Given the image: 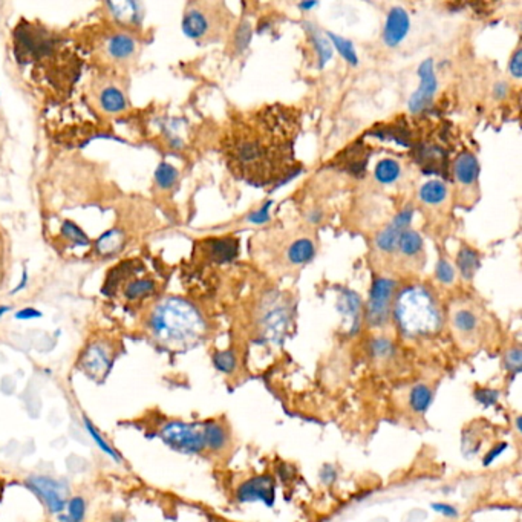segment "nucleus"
<instances>
[{"instance_id": "obj_1", "label": "nucleus", "mask_w": 522, "mask_h": 522, "mask_svg": "<svg viewBox=\"0 0 522 522\" xmlns=\"http://www.w3.org/2000/svg\"><path fill=\"white\" fill-rule=\"evenodd\" d=\"M301 112L282 105L265 106L235 117L224 140L227 164L252 185L285 183L299 174L294 144Z\"/></svg>"}, {"instance_id": "obj_2", "label": "nucleus", "mask_w": 522, "mask_h": 522, "mask_svg": "<svg viewBox=\"0 0 522 522\" xmlns=\"http://www.w3.org/2000/svg\"><path fill=\"white\" fill-rule=\"evenodd\" d=\"M149 328L159 344L169 348H187L205 334V322L198 308L181 297L161 301L149 318Z\"/></svg>"}, {"instance_id": "obj_3", "label": "nucleus", "mask_w": 522, "mask_h": 522, "mask_svg": "<svg viewBox=\"0 0 522 522\" xmlns=\"http://www.w3.org/2000/svg\"><path fill=\"white\" fill-rule=\"evenodd\" d=\"M398 328L409 337L429 336L441 327V311L429 289L412 285L398 294L393 305Z\"/></svg>"}, {"instance_id": "obj_4", "label": "nucleus", "mask_w": 522, "mask_h": 522, "mask_svg": "<svg viewBox=\"0 0 522 522\" xmlns=\"http://www.w3.org/2000/svg\"><path fill=\"white\" fill-rule=\"evenodd\" d=\"M233 17L224 4L192 5L183 17V32L192 40H219L230 31Z\"/></svg>"}, {"instance_id": "obj_5", "label": "nucleus", "mask_w": 522, "mask_h": 522, "mask_svg": "<svg viewBox=\"0 0 522 522\" xmlns=\"http://www.w3.org/2000/svg\"><path fill=\"white\" fill-rule=\"evenodd\" d=\"M161 438L169 448L184 453H200L205 449L204 424L169 422L162 426Z\"/></svg>"}, {"instance_id": "obj_6", "label": "nucleus", "mask_w": 522, "mask_h": 522, "mask_svg": "<svg viewBox=\"0 0 522 522\" xmlns=\"http://www.w3.org/2000/svg\"><path fill=\"white\" fill-rule=\"evenodd\" d=\"M114 363V348L105 340L89 344L80 355L79 367L92 380L103 381Z\"/></svg>"}, {"instance_id": "obj_7", "label": "nucleus", "mask_w": 522, "mask_h": 522, "mask_svg": "<svg viewBox=\"0 0 522 522\" xmlns=\"http://www.w3.org/2000/svg\"><path fill=\"white\" fill-rule=\"evenodd\" d=\"M289 323V310L288 304L282 297L273 296L265 301L262 311L259 315V325L263 337L268 340L278 341L282 337L288 328Z\"/></svg>"}, {"instance_id": "obj_8", "label": "nucleus", "mask_w": 522, "mask_h": 522, "mask_svg": "<svg viewBox=\"0 0 522 522\" xmlns=\"http://www.w3.org/2000/svg\"><path fill=\"white\" fill-rule=\"evenodd\" d=\"M396 282L388 278L375 279L367 301L366 319L371 327H381L388 322Z\"/></svg>"}, {"instance_id": "obj_9", "label": "nucleus", "mask_w": 522, "mask_h": 522, "mask_svg": "<svg viewBox=\"0 0 522 522\" xmlns=\"http://www.w3.org/2000/svg\"><path fill=\"white\" fill-rule=\"evenodd\" d=\"M27 485L45 502V506L53 513H60L65 510L67 501H70L67 500V496H70L67 487L54 478L39 475L31 476Z\"/></svg>"}, {"instance_id": "obj_10", "label": "nucleus", "mask_w": 522, "mask_h": 522, "mask_svg": "<svg viewBox=\"0 0 522 522\" xmlns=\"http://www.w3.org/2000/svg\"><path fill=\"white\" fill-rule=\"evenodd\" d=\"M236 498L241 502L261 501L271 507L276 498V481L270 475H258L247 479L236 492Z\"/></svg>"}, {"instance_id": "obj_11", "label": "nucleus", "mask_w": 522, "mask_h": 522, "mask_svg": "<svg viewBox=\"0 0 522 522\" xmlns=\"http://www.w3.org/2000/svg\"><path fill=\"white\" fill-rule=\"evenodd\" d=\"M418 77H420V88L409 100V110L412 114H418L429 107L436 93V88H438V81H436L433 71V62L431 58L424 60L418 67Z\"/></svg>"}, {"instance_id": "obj_12", "label": "nucleus", "mask_w": 522, "mask_h": 522, "mask_svg": "<svg viewBox=\"0 0 522 522\" xmlns=\"http://www.w3.org/2000/svg\"><path fill=\"white\" fill-rule=\"evenodd\" d=\"M410 30L409 14L403 6H393L388 13L386 23L383 28V41L389 48L398 46L405 40Z\"/></svg>"}, {"instance_id": "obj_13", "label": "nucleus", "mask_w": 522, "mask_h": 522, "mask_svg": "<svg viewBox=\"0 0 522 522\" xmlns=\"http://www.w3.org/2000/svg\"><path fill=\"white\" fill-rule=\"evenodd\" d=\"M452 325L459 336L472 337L481 328V319L472 308L457 306L452 311Z\"/></svg>"}, {"instance_id": "obj_14", "label": "nucleus", "mask_w": 522, "mask_h": 522, "mask_svg": "<svg viewBox=\"0 0 522 522\" xmlns=\"http://www.w3.org/2000/svg\"><path fill=\"white\" fill-rule=\"evenodd\" d=\"M205 252H207V256L213 262L224 263L236 258L239 245L233 237L209 239V241H205Z\"/></svg>"}, {"instance_id": "obj_15", "label": "nucleus", "mask_w": 522, "mask_h": 522, "mask_svg": "<svg viewBox=\"0 0 522 522\" xmlns=\"http://www.w3.org/2000/svg\"><path fill=\"white\" fill-rule=\"evenodd\" d=\"M453 175L461 185H474L479 176L478 159L470 152H464L453 162Z\"/></svg>"}, {"instance_id": "obj_16", "label": "nucleus", "mask_w": 522, "mask_h": 522, "mask_svg": "<svg viewBox=\"0 0 522 522\" xmlns=\"http://www.w3.org/2000/svg\"><path fill=\"white\" fill-rule=\"evenodd\" d=\"M106 6L110 10V14H112L119 23L127 25V27L141 23L143 10L141 4L138 2H132V0H124V2H107Z\"/></svg>"}, {"instance_id": "obj_17", "label": "nucleus", "mask_w": 522, "mask_h": 522, "mask_svg": "<svg viewBox=\"0 0 522 522\" xmlns=\"http://www.w3.org/2000/svg\"><path fill=\"white\" fill-rule=\"evenodd\" d=\"M315 256V245L311 237H297L287 248L285 258L291 265H304L313 261Z\"/></svg>"}, {"instance_id": "obj_18", "label": "nucleus", "mask_w": 522, "mask_h": 522, "mask_svg": "<svg viewBox=\"0 0 522 522\" xmlns=\"http://www.w3.org/2000/svg\"><path fill=\"white\" fill-rule=\"evenodd\" d=\"M339 310L341 314L351 322V332H355L360 325V310H362V302L354 291H345L340 296L339 301Z\"/></svg>"}, {"instance_id": "obj_19", "label": "nucleus", "mask_w": 522, "mask_h": 522, "mask_svg": "<svg viewBox=\"0 0 522 522\" xmlns=\"http://www.w3.org/2000/svg\"><path fill=\"white\" fill-rule=\"evenodd\" d=\"M124 245V233L119 228L107 230L103 233L96 242V250L103 258H109V256L117 254Z\"/></svg>"}, {"instance_id": "obj_20", "label": "nucleus", "mask_w": 522, "mask_h": 522, "mask_svg": "<svg viewBox=\"0 0 522 522\" xmlns=\"http://www.w3.org/2000/svg\"><path fill=\"white\" fill-rule=\"evenodd\" d=\"M138 265H140L138 261H126V262H122L119 265H117L115 268L110 270L109 275H107V279H106V285L103 287V293H106L107 296L112 294L115 288L119 284H122L124 279H127L129 276H132L133 273L138 271V270H136Z\"/></svg>"}, {"instance_id": "obj_21", "label": "nucleus", "mask_w": 522, "mask_h": 522, "mask_svg": "<svg viewBox=\"0 0 522 522\" xmlns=\"http://www.w3.org/2000/svg\"><path fill=\"white\" fill-rule=\"evenodd\" d=\"M205 448L210 450H222L228 443V433L224 426L218 422L204 423Z\"/></svg>"}, {"instance_id": "obj_22", "label": "nucleus", "mask_w": 522, "mask_h": 522, "mask_svg": "<svg viewBox=\"0 0 522 522\" xmlns=\"http://www.w3.org/2000/svg\"><path fill=\"white\" fill-rule=\"evenodd\" d=\"M401 175V166L400 162L392 158H383L377 162V166L374 169V178L375 181L383 184V185H389L398 181V178Z\"/></svg>"}, {"instance_id": "obj_23", "label": "nucleus", "mask_w": 522, "mask_h": 522, "mask_svg": "<svg viewBox=\"0 0 522 522\" xmlns=\"http://www.w3.org/2000/svg\"><path fill=\"white\" fill-rule=\"evenodd\" d=\"M418 198L427 205H440L448 198V187L444 183L436 181V179L427 181L418 190Z\"/></svg>"}, {"instance_id": "obj_24", "label": "nucleus", "mask_w": 522, "mask_h": 522, "mask_svg": "<svg viewBox=\"0 0 522 522\" xmlns=\"http://www.w3.org/2000/svg\"><path fill=\"white\" fill-rule=\"evenodd\" d=\"M458 270L466 280L474 279L475 273L479 268V254L470 247H461L457 256Z\"/></svg>"}, {"instance_id": "obj_25", "label": "nucleus", "mask_w": 522, "mask_h": 522, "mask_svg": "<svg viewBox=\"0 0 522 522\" xmlns=\"http://www.w3.org/2000/svg\"><path fill=\"white\" fill-rule=\"evenodd\" d=\"M305 28L310 34V37L314 44L315 53H318V60H319V67H322L325 63H328V60L332 56V45L331 41L323 36V34L314 27L311 23H305Z\"/></svg>"}, {"instance_id": "obj_26", "label": "nucleus", "mask_w": 522, "mask_h": 522, "mask_svg": "<svg viewBox=\"0 0 522 522\" xmlns=\"http://www.w3.org/2000/svg\"><path fill=\"white\" fill-rule=\"evenodd\" d=\"M397 250L407 258H415L423 252V239L414 230H405L398 239Z\"/></svg>"}, {"instance_id": "obj_27", "label": "nucleus", "mask_w": 522, "mask_h": 522, "mask_svg": "<svg viewBox=\"0 0 522 522\" xmlns=\"http://www.w3.org/2000/svg\"><path fill=\"white\" fill-rule=\"evenodd\" d=\"M135 40L127 34H117L109 40V54L114 58H129L135 53Z\"/></svg>"}, {"instance_id": "obj_28", "label": "nucleus", "mask_w": 522, "mask_h": 522, "mask_svg": "<svg viewBox=\"0 0 522 522\" xmlns=\"http://www.w3.org/2000/svg\"><path fill=\"white\" fill-rule=\"evenodd\" d=\"M100 105L101 107L110 114L122 112L126 109V98L124 93L117 88H106L100 93Z\"/></svg>"}, {"instance_id": "obj_29", "label": "nucleus", "mask_w": 522, "mask_h": 522, "mask_svg": "<svg viewBox=\"0 0 522 522\" xmlns=\"http://www.w3.org/2000/svg\"><path fill=\"white\" fill-rule=\"evenodd\" d=\"M405 230L398 227L396 222H392L391 226H388L386 228L383 230V232L379 233L377 236V248L384 253H392L397 250V244H398V239L401 236V233H403Z\"/></svg>"}, {"instance_id": "obj_30", "label": "nucleus", "mask_w": 522, "mask_h": 522, "mask_svg": "<svg viewBox=\"0 0 522 522\" xmlns=\"http://www.w3.org/2000/svg\"><path fill=\"white\" fill-rule=\"evenodd\" d=\"M432 403V391L426 386V384H417L414 389L410 391L409 405L412 407L414 412L424 414L429 409Z\"/></svg>"}, {"instance_id": "obj_31", "label": "nucleus", "mask_w": 522, "mask_h": 522, "mask_svg": "<svg viewBox=\"0 0 522 522\" xmlns=\"http://www.w3.org/2000/svg\"><path fill=\"white\" fill-rule=\"evenodd\" d=\"M155 289H157L155 282L150 279L132 280L124 287V296L126 299H129V301H138V299L153 294Z\"/></svg>"}, {"instance_id": "obj_32", "label": "nucleus", "mask_w": 522, "mask_h": 522, "mask_svg": "<svg viewBox=\"0 0 522 522\" xmlns=\"http://www.w3.org/2000/svg\"><path fill=\"white\" fill-rule=\"evenodd\" d=\"M253 37V28L252 23L248 20H242L233 31V49L236 54H242L244 51L250 46V41Z\"/></svg>"}, {"instance_id": "obj_33", "label": "nucleus", "mask_w": 522, "mask_h": 522, "mask_svg": "<svg viewBox=\"0 0 522 522\" xmlns=\"http://www.w3.org/2000/svg\"><path fill=\"white\" fill-rule=\"evenodd\" d=\"M66 515H62L58 519L60 522H81L86 513V502L81 496H75L71 498L66 504Z\"/></svg>"}, {"instance_id": "obj_34", "label": "nucleus", "mask_w": 522, "mask_h": 522, "mask_svg": "<svg viewBox=\"0 0 522 522\" xmlns=\"http://www.w3.org/2000/svg\"><path fill=\"white\" fill-rule=\"evenodd\" d=\"M155 181L161 189H172L178 181V170L169 162H161L155 170Z\"/></svg>"}, {"instance_id": "obj_35", "label": "nucleus", "mask_w": 522, "mask_h": 522, "mask_svg": "<svg viewBox=\"0 0 522 522\" xmlns=\"http://www.w3.org/2000/svg\"><path fill=\"white\" fill-rule=\"evenodd\" d=\"M328 36H329L331 45H334V48L339 49V53L341 54V57H344L349 65H357L358 63V57L355 54V49H354L353 44H351L349 40L337 36V34H332V32H328Z\"/></svg>"}, {"instance_id": "obj_36", "label": "nucleus", "mask_w": 522, "mask_h": 522, "mask_svg": "<svg viewBox=\"0 0 522 522\" xmlns=\"http://www.w3.org/2000/svg\"><path fill=\"white\" fill-rule=\"evenodd\" d=\"M62 236L66 237L67 241H71L72 244L75 245H80V247H86L91 244L88 235L83 232V230L75 224V222L72 221H65L62 224Z\"/></svg>"}, {"instance_id": "obj_37", "label": "nucleus", "mask_w": 522, "mask_h": 522, "mask_svg": "<svg viewBox=\"0 0 522 522\" xmlns=\"http://www.w3.org/2000/svg\"><path fill=\"white\" fill-rule=\"evenodd\" d=\"M213 365H215L216 370L221 372L232 374L236 370L237 358L233 351H230V349L218 351V353H215V355H213Z\"/></svg>"}, {"instance_id": "obj_38", "label": "nucleus", "mask_w": 522, "mask_h": 522, "mask_svg": "<svg viewBox=\"0 0 522 522\" xmlns=\"http://www.w3.org/2000/svg\"><path fill=\"white\" fill-rule=\"evenodd\" d=\"M84 427H86V431H88L89 436H91V438H92L93 441H96V444H97L98 449H100L101 452H105L106 455L110 457L112 459L119 461V455L117 453V450H115L114 448H110V446H109V444L105 441V438H103V436H101V433L96 429V427L92 426V423L88 420V418H84Z\"/></svg>"}, {"instance_id": "obj_39", "label": "nucleus", "mask_w": 522, "mask_h": 522, "mask_svg": "<svg viewBox=\"0 0 522 522\" xmlns=\"http://www.w3.org/2000/svg\"><path fill=\"white\" fill-rule=\"evenodd\" d=\"M435 276L438 279L441 284L449 285L455 280V270H453L452 263L446 259H440L438 263H436V270H435Z\"/></svg>"}, {"instance_id": "obj_40", "label": "nucleus", "mask_w": 522, "mask_h": 522, "mask_svg": "<svg viewBox=\"0 0 522 522\" xmlns=\"http://www.w3.org/2000/svg\"><path fill=\"white\" fill-rule=\"evenodd\" d=\"M504 362H506V367L509 371L518 374L521 371V366H522V353L519 348H513L510 349L509 353L506 354V357H504Z\"/></svg>"}, {"instance_id": "obj_41", "label": "nucleus", "mask_w": 522, "mask_h": 522, "mask_svg": "<svg viewBox=\"0 0 522 522\" xmlns=\"http://www.w3.org/2000/svg\"><path fill=\"white\" fill-rule=\"evenodd\" d=\"M475 398L484 406H492L500 400V392L489 389V388H483L475 392Z\"/></svg>"}, {"instance_id": "obj_42", "label": "nucleus", "mask_w": 522, "mask_h": 522, "mask_svg": "<svg viewBox=\"0 0 522 522\" xmlns=\"http://www.w3.org/2000/svg\"><path fill=\"white\" fill-rule=\"evenodd\" d=\"M271 201H267L265 202L261 209L254 210L253 213H250L248 215L247 221L253 222V224H265V222L270 221V207H271Z\"/></svg>"}, {"instance_id": "obj_43", "label": "nucleus", "mask_w": 522, "mask_h": 522, "mask_svg": "<svg viewBox=\"0 0 522 522\" xmlns=\"http://www.w3.org/2000/svg\"><path fill=\"white\" fill-rule=\"evenodd\" d=\"M371 349L375 357H388L392 353V344L386 339H377L372 341Z\"/></svg>"}, {"instance_id": "obj_44", "label": "nucleus", "mask_w": 522, "mask_h": 522, "mask_svg": "<svg viewBox=\"0 0 522 522\" xmlns=\"http://www.w3.org/2000/svg\"><path fill=\"white\" fill-rule=\"evenodd\" d=\"M509 71L513 77H515V79H521V75H522V51L519 48L515 51V54H513L511 58H510Z\"/></svg>"}, {"instance_id": "obj_45", "label": "nucleus", "mask_w": 522, "mask_h": 522, "mask_svg": "<svg viewBox=\"0 0 522 522\" xmlns=\"http://www.w3.org/2000/svg\"><path fill=\"white\" fill-rule=\"evenodd\" d=\"M412 216H414V209L412 207H406V209L401 210L396 218H393L392 222H396V224L398 227L406 230V227L410 224V221H412Z\"/></svg>"}, {"instance_id": "obj_46", "label": "nucleus", "mask_w": 522, "mask_h": 522, "mask_svg": "<svg viewBox=\"0 0 522 522\" xmlns=\"http://www.w3.org/2000/svg\"><path fill=\"white\" fill-rule=\"evenodd\" d=\"M41 318V313L39 310H36V308H23V310L17 311L15 313V319L19 320H31V319H39Z\"/></svg>"}, {"instance_id": "obj_47", "label": "nucleus", "mask_w": 522, "mask_h": 522, "mask_svg": "<svg viewBox=\"0 0 522 522\" xmlns=\"http://www.w3.org/2000/svg\"><path fill=\"white\" fill-rule=\"evenodd\" d=\"M433 510L441 513V515H444L446 518H457L458 516V511L457 509H453L452 506H448V504H433Z\"/></svg>"}, {"instance_id": "obj_48", "label": "nucleus", "mask_w": 522, "mask_h": 522, "mask_svg": "<svg viewBox=\"0 0 522 522\" xmlns=\"http://www.w3.org/2000/svg\"><path fill=\"white\" fill-rule=\"evenodd\" d=\"M507 444H500V446H495L489 453H487V457L484 458V464L489 466L490 463H493V461L498 458L501 453L504 452V449H506Z\"/></svg>"}, {"instance_id": "obj_49", "label": "nucleus", "mask_w": 522, "mask_h": 522, "mask_svg": "<svg viewBox=\"0 0 522 522\" xmlns=\"http://www.w3.org/2000/svg\"><path fill=\"white\" fill-rule=\"evenodd\" d=\"M28 285V270L27 268H23V273H22V279H20V284L19 285H17L13 291H11V294H15V293H19V291H22V289H25V287H27Z\"/></svg>"}, {"instance_id": "obj_50", "label": "nucleus", "mask_w": 522, "mask_h": 522, "mask_svg": "<svg viewBox=\"0 0 522 522\" xmlns=\"http://www.w3.org/2000/svg\"><path fill=\"white\" fill-rule=\"evenodd\" d=\"M506 92H507V84L506 83H498V84H496V86H495V96L496 97H498V98H501V97H504V96H506Z\"/></svg>"}, {"instance_id": "obj_51", "label": "nucleus", "mask_w": 522, "mask_h": 522, "mask_svg": "<svg viewBox=\"0 0 522 522\" xmlns=\"http://www.w3.org/2000/svg\"><path fill=\"white\" fill-rule=\"evenodd\" d=\"M320 219H322V213L318 211V210L311 211V213H310V216H308V221H310V222H314V224H318V222H320Z\"/></svg>"}, {"instance_id": "obj_52", "label": "nucleus", "mask_w": 522, "mask_h": 522, "mask_svg": "<svg viewBox=\"0 0 522 522\" xmlns=\"http://www.w3.org/2000/svg\"><path fill=\"white\" fill-rule=\"evenodd\" d=\"M315 6H318V2H302V4H299V8H301V10H311V8H315Z\"/></svg>"}, {"instance_id": "obj_53", "label": "nucleus", "mask_w": 522, "mask_h": 522, "mask_svg": "<svg viewBox=\"0 0 522 522\" xmlns=\"http://www.w3.org/2000/svg\"><path fill=\"white\" fill-rule=\"evenodd\" d=\"M8 311H10V306H5V305L0 306V318H2V315L6 314Z\"/></svg>"}, {"instance_id": "obj_54", "label": "nucleus", "mask_w": 522, "mask_h": 522, "mask_svg": "<svg viewBox=\"0 0 522 522\" xmlns=\"http://www.w3.org/2000/svg\"><path fill=\"white\" fill-rule=\"evenodd\" d=\"M0 495H2V485H0Z\"/></svg>"}]
</instances>
